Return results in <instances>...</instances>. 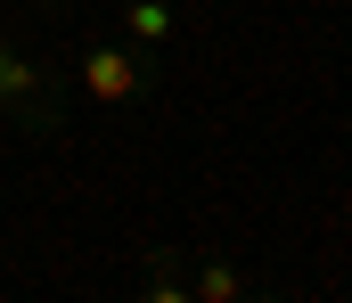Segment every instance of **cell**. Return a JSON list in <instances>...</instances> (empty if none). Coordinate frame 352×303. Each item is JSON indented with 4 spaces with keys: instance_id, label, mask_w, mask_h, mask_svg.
<instances>
[{
    "instance_id": "cell-1",
    "label": "cell",
    "mask_w": 352,
    "mask_h": 303,
    "mask_svg": "<svg viewBox=\"0 0 352 303\" xmlns=\"http://www.w3.org/2000/svg\"><path fill=\"white\" fill-rule=\"evenodd\" d=\"M82 82H90V99H131L140 91V66H131V49H90L82 58Z\"/></svg>"
},
{
    "instance_id": "cell-2",
    "label": "cell",
    "mask_w": 352,
    "mask_h": 303,
    "mask_svg": "<svg viewBox=\"0 0 352 303\" xmlns=\"http://www.w3.org/2000/svg\"><path fill=\"white\" fill-rule=\"evenodd\" d=\"M131 33H148V41H156V33H173V16H164V0H140V8H131Z\"/></svg>"
},
{
    "instance_id": "cell-3",
    "label": "cell",
    "mask_w": 352,
    "mask_h": 303,
    "mask_svg": "<svg viewBox=\"0 0 352 303\" xmlns=\"http://www.w3.org/2000/svg\"><path fill=\"white\" fill-rule=\"evenodd\" d=\"M0 91H33V66H16V58H0Z\"/></svg>"
}]
</instances>
